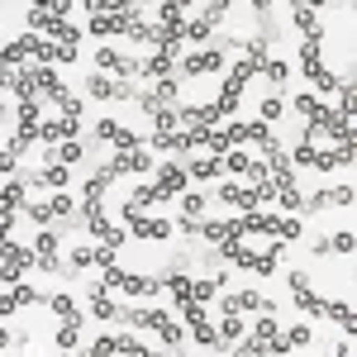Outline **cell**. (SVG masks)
I'll list each match as a JSON object with an SVG mask.
<instances>
[{
  "label": "cell",
  "instance_id": "6da1fadb",
  "mask_svg": "<svg viewBox=\"0 0 357 357\" xmlns=\"http://www.w3.org/2000/svg\"><path fill=\"white\" fill-rule=\"evenodd\" d=\"M291 105H296L301 119H305V138H301V143H314V134H324V138H333V148H357L353 119H343L338 110L319 105V100H314V96H305V91H296V100H291Z\"/></svg>",
  "mask_w": 357,
  "mask_h": 357
},
{
  "label": "cell",
  "instance_id": "7a4b0ae2",
  "mask_svg": "<svg viewBox=\"0 0 357 357\" xmlns=\"http://www.w3.org/2000/svg\"><path fill=\"white\" fill-rule=\"evenodd\" d=\"M186 181H191V172H186L181 162H162L153 181H143V186L119 205V215H143L148 205H162V200H172V195H181V191H186Z\"/></svg>",
  "mask_w": 357,
  "mask_h": 357
},
{
  "label": "cell",
  "instance_id": "3957f363",
  "mask_svg": "<svg viewBox=\"0 0 357 357\" xmlns=\"http://www.w3.org/2000/svg\"><path fill=\"white\" fill-rule=\"evenodd\" d=\"M62 15H72L67 0H57V5H29L24 10L29 33H38V38H48V43H62V48H77V43H82V29L67 24Z\"/></svg>",
  "mask_w": 357,
  "mask_h": 357
},
{
  "label": "cell",
  "instance_id": "277c9868",
  "mask_svg": "<svg viewBox=\"0 0 357 357\" xmlns=\"http://www.w3.org/2000/svg\"><path fill=\"white\" fill-rule=\"evenodd\" d=\"M114 324H124V329H143V333H158V338L167 343V353H176V348H181V338H186V329H181L167 310H158V305H129V310L119 305V319H114Z\"/></svg>",
  "mask_w": 357,
  "mask_h": 357
},
{
  "label": "cell",
  "instance_id": "5b68a950",
  "mask_svg": "<svg viewBox=\"0 0 357 357\" xmlns=\"http://www.w3.org/2000/svg\"><path fill=\"white\" fill-rule=\"evenodd\" d=\"M105 296L110 291H124V296H138V301H158V291H162V281H153V276H138V272H124V267H100V281H96Z\"/></svg>",
  "mask_w": 357,
  "mask_h": 357
},
{
  "label": "cell",
  "instance_id": "8992f818",
  "mask_svg": "<svg viewBox=\"0 0 357 357\" xmlns=\"http://www.w3.org/2000/svg\"><path fill=\"white\" fill-rule=\"evenodd\" d=\"M220 205H229L234 215H257L262 205H276V186H234V181H224L220 186Z\"/></svg>",
  "mask_w": 357,
  "mask_h": 357
},
{
  "label": "cell",
  "instance_id": "52a82bcc",
  "mask_svg": "<svg viewBox=\"0 0 357 357\" xmlns=\"http://www.w3.org/2000/svg\"><path fill=\"white\" fill-rule=\"evenodd\" d=\"M215 248H220L224 262H234V267H243V272H252V276H272L276 272V257H281V248H286V243H272L267 252H252V248H243V243H215Z\"/></svg>",
  "mask_w": 357,
  "mask_h": 357
},
{
  "label": "cell",
  "instance_id": "ba28073f",
  "mask_svg": "<svg viewBox=\"0 0 357 357\" xmlns=\"http://www.w3.org/2000/svg\"><path fill=\"white\" fill-rule=\"evenodd\" d=\"M357 148H314V143H301L291 167H314V172H333V167H353Z\"/></svg>",
  "mask_w": 357,
  "mask_h": 357
},
{
  "label": "cell",
  "instance_id": "9c48e42d",
  "mask_svg": "<svg viewBox=\"0 0 357 357\" xmlns=\"http://www.w3.org/2000/svg\"><path fill=\"white\" fill-rule=\"evenodd\" d=\"M301 67H305V82L314 86V91H338V86H343V82L329 72V67H324V57H319V29H314V33H305Z\"/></svg>",
  "mask_w": 357,
  "mask_h": 357
},
{
  "label": "cell",
  "instance_id": "30bf717a",
  "mask_svg": "<svg viewBox=\"0 0 357 357\" xmlns=\"http://www.w3.org/2000/svg\"><path fill=\"white\" fill-rule=\"evenodd\" d=\"M176 357V353H153L148 343H138V338H129V333H105V338H96L91 348H86V357Z\"/></svg>",
  "mask_w": 357,
  "mask_h": 357
},
{
  "label": "cell",
  "instance_id": "8fae6325",
  "mask_svg": "<svg viewBox=\"0 0 357 357\" xmlns=\"http://www.w3.org/2000/svg\"><path fill=\"white\" fill-rule=\"evenodd\" d=\"M220 314H276V301L262 291H220Z\"/></svg>",
  "mask_w": 357,
  "mask_h": 357
},
{
  "label": "cell",
  "instance_id": "7c38bea8",
  "mask_svg": "<svg viewBox=\"0 0 357 357\" xmlns=\"http://www.w3.org/2000/svg\"><path fill=\"white\" fill-rule=\"evenodd\" d=\"M176 305H181V319H186V329H191L195 343H200V348H220V338H215L210 319H205V305L191 301V296H176Z\"/></svg>",
  "mask_w": 357,
  "mask_h": 357
},
{
  "label": "cell",
  "instance_id": "4fadbf2b",
  "mask_svg": "<svg viewBox=\"0 0 357 357\" xmlns=\"http://www.w3.org/2000/svg\"><path fill=\"white\" fill-rule=\"evenodd\" d=\"M291 296H296V305H301V314H310V319H329V301L314 296V286H310L305 272H291Z\"/></svg>",
  "mask_w": 357,
  "mask_h": 357
},
{
  "label": "cell",
  "instance_id": "5bb4252c",
  "mask_svg": "<svg viewBox=\"0 0 357 357\" xmlns=\"http://www.w3.org/2000/svg\"><path fill=\"white\" fill-rule=\"evenodd\" d=\"M24 210V181H10V186H0V248L10 243V224L15 215Z\"/></svg>",
  "mask_w": 357,
  "mask_h": 357
},
{
  "label": "cell",
  "instance_id": "9a60e30c",
  "mask_svg": "<svg viewBox=\"0 0 357 357\" xmlns=\"http://www.w3.org/2000/svg\"><path fill=\"white\" fill-rule=\"evenodd\" d=\"M224 62H229V53H220V48H205V53L176 57V72H181V77H205V72H220Z\"/></svg>",
  "mask_w": 357,
  "mask_h": 357
},
{
  "label": "cell",
  "instance_id": "2e32d148",
  "mask_svg": "<svg viewBox=\"0 0 357 357\" xmlns=\"http://www.w3.org/2000/svg\"><path fill=\"white\" fill-rule=\"evenodd\" d=\"M96 138H105V143H114V153H134V148H148V143H143V134H134V129H124L119 119H100V124H96Z\"/></svg>",
  "mask_w": 357,
  "mask_h": 357
},
{
  "label": "cell",
  "instance_id": "e0dca14e",
  "mask_svg": "<svg viewBox=\"0 0 357 357\" xmlns=\"http://www.w3.org/2000/svg\"><path fill=\"white\" fill-rule=\"evenodd\" d=\"M48 305V296L38 291V286H29V281H20V286H10V291H0V319H10L20 305Z\"/></svg>",
  "mask_w": 357,
  "mask_h": 357
},
{
  "label": "cell",
  "instance_id": "ac0fdd59",
  "mask_svg": "<svg viewBox=\"0 0 357 357\" xmlns=\"http://www.w3.org/2000/svg\"><path fill=\"white\" fill-rule=\"evenodd\" d=\"M96 67H100V77H105V72H114L119 82L143 72V62H138V57H124V53H114V48H100V53H96Z\"/></svg>",
  "mask_w": 357,
  "mask_h": 357
},
{
  "label": "cell",
  "instance_id": "d6986e66",
  "mask_svg": "<svg viewBox=\"0 0 357 357\" xmlns=\"http://www.w3.org/2000/svg\"><path fill=\"white\" fill-rule=\"evenodd\" d=\"M124 229H129V238H153V243L172 238V224L167 220H148V215H124Z\"/></svg>",
  "mask_w": 357,
  "mask_h": 357
},
{
  "label": "cell",
  "instance_id": "ffe728a7",
  "mask_svg": "<svg viewBox=\"0 0 357 357\" xmlns=\"http://www.w3.org/2000/svg\"><path fill=\"white\" fill-rule=\"evenodd\" d=\"M86 91H91L96 100H138V91L129 82H110V77H100V72L86 82Z\"/></svg>",
  "mask_w": 357,
  "mask_h": 357
},
{
  "label": "cell",
  "instance_id": "44dd1931",
  "mask_svg": "<svg viewBox=\"0 0 357 357\" xmlns=\"http://www.w3.org/2000/svg\"><path fill=\"white\" fill-rule=\"evenodd\" d=\"M77 119H38V143H77Z\"/></svg>",
  "mask_w": 357,
  "mask_h": 357
},
{
  "label": "cell",
  "instance_id": "7402d4cb",
  "mask_svg": "<svg viewBox=\"0 0 357 357\" xmlns=\"http://www.w3.org/2000/svg\"><path fill=\"white\" fill-rule=\"evenodd\" d=\"M57 238L53 229H38V243H33V262L43 267V272H62V262H57Z\"/></svg>",
  "mask_w": 357,
  "mask_h": 357
},
{
  "label": "cell",
  "instance_id": "603a6c76",
  "mask_svg": "<svg viewBox=\"0 0 357 357\" xmlns=\"http://www.w3.org/2000/svg\"><path fill=\"white\" fill-rule=\"evenodd\" d=\"M110 167L119 176H138V172H153V153L148 148H134V153H114Z\"/></svg>",
  "mask_w": 357,
  "mask_h": 357
},
{
  "label": "cell",
  "instance_id": "cb8c5ba5",
  "mask_svg": "<svg viewBox=\"0 0 357 357\" xmlns=\"http://www.w3.org/2000/svg\"><path fill=\"white\" fill-rule=\"evenodd\" d=\"M296 348H310V329H305V324L276 333L272 343H267V357H286V353H296Z\"/></svg>",
  "mask_w": 357,
  "mask_h": 357
},
{
  "label": "cell",
  "instance_id": "d4e9b609",
  "mask_svg": "<svg viewBox=\"0 0 357 357\" xmlns=\"http://www.w3.org/2000/svg\"><path fill=\"white\" fill-rule=\"evenodd\" d=\"M333 205H353V186L343 181V186H329V191H319V195H310L301 210H333Z\"/></svg>",
  "mask_w": 357,
  "mask_h": 357
},
{
  "label": "cell",
  "instance_id": "484cf974",
  "mask_svg": "<svg viewBox=\"0 0 357 357\" xmlns=\"http://www.w3.org/2000/svg\"><path fill=\"white\" fill-rule=\"evenodd\" d=\"M48 310H53L62 324H82V305L72 301V296H48Z\"/></svg>",
  "mask_w": 357,
  "mask_h": 357
},
{
  "label": "cell",
  "instance_id": "4316f807",
  "mask_svg": "<svg viewBox=\"0 0 357 357\" xmlns=\"http://www.w3.org/2000/svg\"><path fill=\"white\" fill-rule=\"evenodd\" d=\"M186 172H191L195 181H215V176H224V158H195Z\"/></svg>",
  "mask_w": 357,
  "mask_h": 357
},
{
  "label": "cell",
  "instance_id": "83f0119b",
  "mask_svg": "<svg viewBox=\"0 0 357 357\" xmlns=\"http://www.w3.org/2000/svg\"><path fill=\"white\" fill-rule=\"evenodd\" d=\"M353 229H343V234H329L324 243H314V252H343V257H353Z\"/></svg>",
  "mask_w": 357,
  "mask_h": 357
},
{
  "label": "cell",
  "instance_id": "f1b7e54d",
  "mask_svg": "<svg viewBox=\"0 0 357 357\" xmlns=\"http://www.w3.org/2000/svg\"><path fill=\"white\" fill-rule=\"evenodd\" d=\"M67 181H72V167H57V162H48L38 176H33V186H57V191H62Z\"/></svg>",
  "mask_w": 357,
  "mask_h": 357
},
{
  "label": "cell",
  "instance_id": "f546056e",
  "mask_svg": "<svg viewBox=\"0 0 357 357\" xmlns=\"http://www.w3.org/2000/svg\"><path fill=\"white\" fill-rule=\"evenodd\" d=\"M91 310H96V319H110V324L119 319V305H114L100 286H91Z\"/></svg>",
  "mask_w": 357,
  "mask_h": 357
},
{
  "label": "cell",
  "instance_id": "4dcf8cb0",
  "mask_svg": "<svg viewBox=\"0 0 357 357\" xmlns=\"http://www.w3.org/2000/svg\"><path fill=\"white\" fill-rule=\"evenodd\" d=\"M291 20H296L301 33H314L319 29V5H291Z\"/></svg>",
  "mask_w": 357,
  "mask_h": 357
},
{
  "label": "cell",
  "instance_id": "1f68e13d",
  "mask_svg": "<svg viewBox=\"0 0 357 357\" xmlns=\"http://www.w3.org/2000/svg\"><path fill=\"white\" fill-rule=\"evenodd\" d=\"M215 338H220V343H238V338H243V319H238V314H220Z\"/></svg>",
  "mask_w": 357,
  "mask_h": 357
},
{
  "label": "cell",
  "instance_id": "d6a6232c",
  "mask_svg": "<svg viewBox=\"0 0 357 357\" xmlns=\"http://www.w3.org/2000/svg\"><path fill=\"white\" fill-rule=\"evenodd\" d=\"M281 110H286V100H281L276 91H267V96H262V124H276Z\"/></svg>",
  "mask_w": 357,
  "mask_h": 357
},
{
  "label": "cell",
  "instance_id": "836d02e7",
  "mask_svg": "<svg viewBox=\"0 0 357 357\" xmlns=\"http://www.w3.org/2000/svg\"><path fill=\"white\" fill-rule=\"evenodd\" d=\"M53 162H57V167H72V162H82V143H62V148L53 153Z\"/></svg>",
  "mask_w": 357,
  "mask_h": 357
},
{
  "label": "cell",
  "instance_id": "e575fe53",
  "mask_svg": "<svg viewBox=\"0 0 357 357\" xmlns=\"http://www.w3.org/2000/svg\"><path fill=\"white\" fill-rule=\"evenodd\" d=\"M48 210H53V220H67V215H77V200H72V195H53Z\"/></svg>",
  "mask_w": 357,
  "mask_h": 357
},
{
  "label": "cell",
  "instance_id": "d590c367",
  "mask_svg": "<svg viewBox=\"0 0 357 357\" xmlns=\"http://www.w3.org/2000/svg\"><path fill=\"white\" fill-rule=\"evenodd\" d=\"M200 210H205V200H200V195H181V220H200Z\"/></svg>",
  "mask_w": 357,
  "mask_h": 357
},
{
  "label": "cell",
  "instance_id": "8d00e7d4",
  "mask_svg": "<svg viewBox=\"0 0 357 357\" xmlns=\"http://www.w3.org/2000/svg\"><path fill=\"white\" fill-rule=\"evenodd\" d=\"M77 333H82V324H62V329H57V348H62V353L77 348Z\"/></svg>",
  "mask_w": 357,
  "mask_h": 357
},
{
  "label": "cell",
  "instance_id": "74e56055",
  "mask_svg": "<svg viewBox=\"0 0 357 357\" xmlns=\"http://www.w3.org/2000/svg\"><path fill=\"white\" fill-rule=\"evenodd\" d=\"M0 119H5V100H0Z\"/></svg>",
  "mask_w": 357,
  "mask_h": 357
},
{
  "label": "cell",
  "instance_id": "f35d334b",
  "mask_svg": "<svg viewBox=\"0 0 357 357\" xmlns=\"http://www.w3.org/2000/svg\"><path fill=\"white\" fill-rule=\"evenodd\" d=\"M333 357H338V353H333Z\"/></svg>",
  "mask_w": 357,
  "mask_h": 357
}]
</instances>
